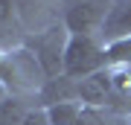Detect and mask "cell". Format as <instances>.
I'll return each instance as SVG.
<instances>
[{
	"label": "cell",
	"instance_id": "1",
	"mask_svg": "<svg viewBox=\"0 0 131 125\" xmlns=\"http://www.w3.org/2000/svg\"><path fill=\"white\" fill-rule=\"evenodd\" d=\"M44 82H47V76H44L41 64L24 44L0 50V87L6 90V96L38 99Z\"/></svg>",
	"mask_w": 131,
	"mask_h": 125
},
{
	"label": "cell",
	"instance_id": "2",
	"mask_svg": "<svg viewBox=\"0 0 131 125\" xmlns=\"http://www.w3.org/2000/svg\"><path fill=\"white\" fill-rule=\"evenodd\" d=\"M67 41H70V32L64 29L61 20H50V23H44V26L26 29V35H24V47L35 55V61L41 64L47 79L64 76Z\"/></svg>",
	"mask_w": 131,
	"mask_h": 125
},
{
	"label": "cell",
	"instance_id": "3",
	"mask_svg": "<svg viewBox=\"0 0 131 125\" xmlns=\"http://www.w3.org/2000/svg\"><path fill=\"white\" fill-rule=\"evenodd\" d=\"M111 67L108 44L99 35H70L64 52V76L70 79H88L93 73Z\"/></svg>",
	"mask_w": 131,
	"mask_h": 125
},
{
	"label": "cell",
	"instance_id": "4",
	"mask_svg": "<svg viewBox=\"0 0 131 125\" xmlns=\"http://www.w3.org/2000/svg\"><path fill=\"white\" fill-rule=\"evenodd\" d=\"M114 0H58L56 18L70 35H99Z\"/></svg>",
	"mask_w": 131,
	"mask_h": 125
},
{
	"label": "cell",
	"instance_id": "5",
	"mask_svg": "<svg viewBox=\"0 0 131 125\" xmlns=\"http://www.w3.org/2000/svg\"><path fill=\"white\" fill-rule=\"evenodd\" d=\"M79 102L84 108H96V111H111L114 113V79L111 67L102 73H93L88 79H79Z\"/></svg>",
	"mask_w": 131,
	"mask_h": 125
},
{
	"label": "cell",
	"instance_id": "6",
	"mask_svg": "<svg viewBox=\"0 0 131 125\" xmlns=\"http://www.w3.org/2000/svg\"><path fill=\"white\" fill-rule=\"evenodd\" d=\"M99 38H102L108 47L131 38V0H114L111 12H108V18L102 23Z\"/></svg>",
	"mask_w": 131,
	"mask_h": 125
},
{
	"label": "cell",
	"instance_id": "7",
	"mask_svg": "<svg viewBox=\"0 0 131 125\" xmlns=\"http://www.w3.org/2000/svg\"><path fill=\"white\" fill-rule=\"evenodd\" d=\"M52 102H79V79H70V76L47 79L38 93V105H52Z\"/></svg>",
	"mask_w": 131,
	"mask_h": 125
},
{
	"label": "cell",
	"instance_id": "8",
	"mask_svg": "<svg viewBox=\"0 0 131 125\" xmlns=\"http://www.w3.org/2000/svg\"><path fill=\"white\" fill-rule=\"evenodd\" d=\"M44 111H47L50 125H76L84 105L82 102H52V105H44Z\"/></svg>",
	"mask_w": 131,
	"mask_h": 125
},
{
	"label": "cell",
	"instance_id": "9",
	"mask_svg": "<svg viewBox=\"0 0 131 125\" xmlns=\"http://www.w3.org/2000/svg\"><path fill=\"white\" fill-rule=\"evenodd\" d=\"M76 125H125V116L111 113V111H96V108H84Z\"/></svg>",
	"mask_w": 131,
	"mask_h": 125
},
{
	"label": "cell",
	"instance_id": "10",
	"mask_svg": "<svg viewBox=\"0 0 131 125\" xmlns=\"http://www.w3.org/2000/svg\"><path fill=\"white\" fill-rule=\"evenodd\" d=\"M20 125H50V119H47V111H44V105H35L32 111H29L26 116H24V122Z\"/></svg>",
	"mask_w": 131,
	"mask_h": 125
},
{
	"label": "cell",
	"instance_id": "11",
	"mask_svg": "<svg viewBox=\"0 0 131 125\" xmlns=\"http://www.w3.org/2000/svg\"><path fill=\"white\" fill-rule=\"evenodd\" d=\"M125 125H131V116H125Z\"/></svg>",
	"mask_w": 131,
	"mask_h": 125
}]
</instances>
